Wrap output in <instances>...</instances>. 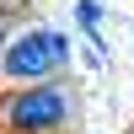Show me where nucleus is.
I'll use <instances>...</instances> for the list:
<instances>
[{
    "instance_id": "nucleus-1",
    "label": "nucleus",
    "mask_w": 134,
    "mask_h": 134,
    "mask_svg": "<svg viewBox=\"0 0 134 134\" xmlns=\"http://www.w3.org/2000/svg\"><path fill=\"white\" fill-rule=\"evenodd\" d=\"M70 38L54 27H32L21 32V38H11L5 48H0V75H5L11 86H38V81H54V75L70 64Z\"/></svg>"
},
{
    "instance_id": "nucleus-2",
    "label": "nucleus",
    "mask_w": 134,
    "mask_h": 134,
    "mask_svg": "<svg viewBox=\"0 0 134 134\" xmlns=\"http://www.w3.org/2000/svg\"><path fill=\"white\" fill-rule=\"evenodd\" d=\"M11 134H59L70 124V86L59 81H38V86H16L0 107Z\"/></svg>"
},
{
    "instance_id": "nucleus-3",
    "label": "nucleus",
    "mask_w": 134,
    "mask_h": 134,
    "mask_svg": "<svg viewBox=\"0 0 134 134\" xmlns=\"http://www.w3.org/2000/svg\"><path fill=\"white\" fill-rule=\"evenodd\" d=\"M75 21H81V32L91 38V48L107 54V43H102V5H97V0H81V5H75Z\"/></svg>"
},
{
    "instance_id": "nucleus-4",
    "label": "nucleus",
    "mask_w": 134,
    "mask_h": 134,
    "mask_svg": "<svg viewBox=\"0 0 134 134\" xmlns=\"http://www.w3.org/2000/svg\"><path fill=\"white\" fill-rule=\"evenodd\" d=\"M0 48H5V27H0Z\"/></svg>"
},
{
    "instance_id": "nucleus-5",
    "label": "nucleus",
    "mask_w": 134,
    "mask_h": 134,
    "mask_svg": "<svg viewBox=\"0 0 134 134\" xmlns=\"http://www.w3.org/2000/svg\"><path fill=\"white\" fill-rule=\"evenodd\" d=\"M129 134H134V124H129Z\"/></svg>"
}]
</instances>
